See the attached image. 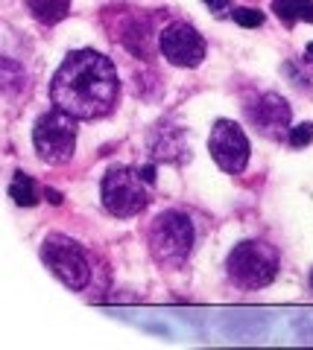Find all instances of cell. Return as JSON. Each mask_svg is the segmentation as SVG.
<instances>
[{
  "instance_id": "obj_1",
  "label": "cell",
  "mask_w": 313,
  "mask_h": 350,
  "mask_svg": "<svg viewBox=\"0 0 313 350\" xmlns=\"http://www.w3.org/2000/svg\"><path fill=\"white\" fill-rule=\"evenodd\" d=\"M53 105L77 120H100L114 111L121 100V76L109 56L97 50H73L50 85Z\"/></svg>"
},
{
  "instance_id": "obj_2",
  "label": "cell",
  "mask_w": 313,
  "mask_h": 350,
  "mask_svg": "<svg viewBox=\"0 0 313 350\" xmlns=\"http://www.w3.org/2000/svg\"><path fill=\"white\" fill-rule=\"evenodd\" d=\"M225 269H229V278L234 286L240 289H264L275 280L278 269H281V257L278 251L261 243V239H243L229 251V260H225Z\"/></svg>"
},
{
  "instance_id": "obj_3",
  "label": "cell",
  "mask_w": 313,
  "mask_h": 350,
  "mask_svg": "<svg viewBox=\"0 0 313 350\" xmlns=\"http://www.w3.org/2000/svg\"><path fill=\"white\" fill-rule=\"evenodd\" d=\"M193 239L197 234H193L190 216L181 211H164L149 228V254L158 266L181 269L193 251Z\"/></svg>"
},
{
  "instance_id": "obj_4",
  "label": "cell",
  "mask_w": 313,
  "mask_h": 350,
  "mask_svg": "<svg viewBox=\"0 0 313 350\" xmlns=\"http://www.w3.org/2000/svg\"><path fill=\"white\" fill-rule=\"evenodd\" d=\"M32 144L45 163H53V167L68 163L77 152V117L59 105L41 114L36 120V129H32Z\"/></svg>"
},
{
  "instance_id": "obj_5",
  "label": "cell",
  "mask_w": 313,
  "mask_h": 350,
  "mask_svg": "<svg viewBox=\"0 0 313 350\" xmlns=\"http://www.w3.org/2000/svg\"><path fill=\"white\" fill-rule=\"evenodd\" d=\"M41 260L50 269V275L62 280L73 292H82L91 283V262L77 239H71L64 234L45 237V243H41Z\"/></svg>"
},
{
  "instance_id": "obj_6",
  "label": "cell",
  "mask_w": 313,
  "mask_h": 350,
  "mask_svg": "<svg viewBox=\"0 0 313 350\" xmlns=\"http://www.w3.org/2000/svg\"><path fill=\"white\" fill-rule=\"evenodd\" d=\"M144 184L147 181L141 178V172L129 167H112L105 172L103 187H100L105 211L117 219H132L138 213H144L149 204V193Z\"/></svg>"
},
{
  "instance_id": "obj_7",
  "label": "cell",
  "mask_w": 313,
  "mask_h": 350,
  "mask_svg": "<svg viewBox=\"0 0 313 350\" xmlns=\"http://www.w3.org/2000/svg\"><path fill=\"white\" fill-rule=\"evenodd\" d=\"M208 152L223 172H243L249 163V137L234 120H217L208 137Z\"/></svg>"
},
{
  "instance_id": "obj_8",
  "label": "cell",
  "mask_w": 313,
  "mask_h": 350,
  "mask_svg": "<svg viewBox=\"0 0 313 350\" xmlns=\"http://www.w3.org/2000/svg\"><path fill=\"white\" fill-rule=\"evenodd\" d=\"M158 47L164 53V59L176 68H199L205 59V38L199 36L190 24L173 21L164 27V32L158 36Z\"/></svg>"
},
{
  "instance_id": "obj_9",
  "label": "cell",
  "mask_w": 313,
  "mask_h": 350,
  "mask_svg": "<svg viewBox=\"0 0 313 350\" xmlns=\"http://www.w3.org/2000/svg\"><path fill=\"white\" fill-rule=\"evenodd\" d=\"M290 117H293V111H290L284 96L278 94H264L249 108V120L255 123V129L269 140H281L284 131H290Z\"/></svg>"
},
{
  "instance_id": "obj_10",
  "label": "cell",
  "mask_w": 313,
  "mask_h": 350,
  "mask_svg": "<svg viewBox=\"0 0 313 350\" xmlns=\"http://www.w3.org/2000/svg\"><path fill=\"white\" fill-rule=\"evenodd\" d=\"M149 149H153L155 161H181L188 158L185 140H181V129H170V126H158L155 135L149 137Z\"/></svg>"
},
{
  "instance_id": "obj_11",
  "label": "cell",
  "mask_w": 313,
  "mask_h": 350,
  "mask_svg": "<svg viewBox=\"0 0 313 350\" xmlns=\"http://www.w3.org/2000/svg\"><path fill=\"white\" fill-rule=\"evenodd\" d=\"M32 18L38 21V24H59V21L68 18L71 12V0H27Z\"/></svg>"
},
{
  "instance_id": "obj_12",
  "label": "cell",
  "mask_w": 313,
  "mask_h": 350,
  "mask_svg": "<svg viewBox=\"0 0 313 350\" xmlns=\"http://www.w3.org/2000/svg\"><path fill=\"white\" fill-rule=\"evenodd\" d=\"M121 41H123V47H126L129 53H135V56L147 59V56H149V21H147V18H144V21H141V18L132 21V24L123 29Z\"/></svg>"
},
{
  "instance_id": "obj_13",
  "label": "cell",
  "mask_w": 313,
  "mask_h": 350,
  "mask_svg": "<svg viewBox=\"0 0 313 350\" xmlns=\"http://www.w3.org/2000/svg\"><path fill=\"white\" fill-rule=\"evenodd\" d=\"M9 196H12V202L21 204V207H32L38 204V196H36V184H32L29 175L24 172H15L12 184H9Z\"/></svg>"
},
{
  "instance_id": "obj_14",
  "label": "cell",
  "mask_w": 313,
  "mask_h": 350,
  "mask_svg": "<svg viewBox=\"0 0 313 350\" xmlns=\"http://www.w3.org/2000/svg\"><path fill=\"white\" fill-rule=\"evenodd\" d=\"M310 0H275L273 3V12L284 21V24H296L301 21V9H305Z\"/></svg>"
},
{
  "instance_id": "obj_15",
  "label": "cell",
  "mask_w": 313,
  "mask_h": 350,
  "mask_svg": "<svg viewBox=\"0 0 313 350\" xmlns=\"http://www.w3.org/2000/svg\"><path fill=\"white\" fill-rule=\"evenodd\" d=\"M234 24H240V27H246V29H255V27L264 24V12H258V9H249V6L234 9Z\"/></svg>"
},
{
  "instance_id": "obj_16",
  "label": "cell",
  "mask_w": 313,
  "mask_h": 350,
  "mask_svg": "<svg viewBox=\"0 0 313 350\" xmlns=\"http://www.w3.org/2000/svg\"><path fill=\"white\" fill-rule=\"evenodd\" d=\"M310 140H313V126H310V123H301V126H296V129H290V144H293L296 149L308 146Z\"/></svg>"
},
{
  "instance_id": "obj_17",
  "label": "cell",
  "mask_w": 313,
  "mask_h": 350,
  "mask_svg": "<svg viewBox=\"0 0 313 350\" xmlns=\"http://www.w3.org/2000/svg\"><path fill=\"white\" fill-rule=\"evenodd\" d=\"M138 172H141V178H144L147 184H153V181H155V167H153V163H147V167H141Z\"/></svg>"
},
{
  "instance_id": "obj_18",
  "label": "cell",
  "mask_w": 313,
  "mask_h": 350,
  "mask_svg": "<svg viewBox=\"0 0 313 350\" xmlns=\"http://www.w3.org/2000/svg\"><path fill=\"white\" fill-rule=\"evenodd\" d=\"M202 3H208L211 12H225L229 9V0H202Z\"/></svg>"
},
{
  "instance_id": "obj_19",
  "label": "cell",
  "mask_w": 313,
  "mask_h": 350,
  "mask_svg": "<svg viewBox=\"0 0 313 350\" xmlns=\"http://www.w3.org/2000/svg\"><path fill=\"white\" fill-rule=\"evenodd\" d=\"M45 196L50 199V204H62V193H56V190H45Z\"/></svg>"
},
{
  "instance_id": "obj_20",
  "label": "cell",
  "mask_w": 313,
  "mask_h": 350,
  "mask_svg": "<svg viewBox=\"0 0 313 350\" xmlns=\"http://www.w3.org/2000/svg\"><path fill=\"white\" fill-rule=\"evenodd\" d=\"M301 21H308V24H313V3H308L305 9H301Z\"/></svg>"
},
{
  "instance_id": "obj_21",
  "label": "cell",
  "mask_w": 313,
  "mask_h": 350,
  "mask_svg": "<svg viewBox=\"0 0 313 350\" xmlns=\"http://www.w3.org/2000/svg\"><path fill=\"white\" fill-rule=\"evenodd\" d=\"M308 56H313V44H308Z\"/></svg>"
},
{
  "instance_id": "obj_22",
  "label": "cell",
  "mask_w": 313,
  "mask_h": 350,
  "mask_svg": "<svg viewBox=\"0 0 313 350\" xmlns=\"http://www.w3.org/2000/svg\"><path fill=\"white\" fill-rule=\"evenodd\" d=\"M310 289H313V271H310Z\"/></svg>"
}]
</instances>
